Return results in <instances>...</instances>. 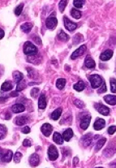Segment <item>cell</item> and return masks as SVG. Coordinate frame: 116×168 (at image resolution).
<instances>
[{
	"label": "cell",
	"mask_w": 116,
	"mask_h": 168,
	"mask_svg": "<svg viewBox=\"0 0 116 168\" xmlns=\"http://www.w3.org/2000/svg\"><path fill=\"white\" fill-rule=\"evenodd\" d=\"M84 65L88 68H94L95 66H96V63H95V61L93 58L89 57V56H88L84 60Z\"/></svg>",
	"instance_id": "18"
},
{
	"label": "cell",
	"mask_w": 116,
	"mask_h": 168,
	"mask_svg": "<svg viewBox=\"0 0 116 168\" xmlns=\"http://www.w3.org/2000/svg\"><path fill=\"white\" fill-rule=\"evenodd\" d=\"M48 157L50 161H55L58 158V152L57 148L54 145H50L48 149Z\"/></svg>",
	"instance_id": "3"
},
{
	"label": "cell",
	"mask_w": 116,
	"mask_h": 168,
	"mask_svg": "<svg viewBox=\"0 0 116 168\" xmlns=\"http://www.w3.org/2000/svg\"><path fill=\"white\" fill-rule=\"evenodd\" d=\"M7 127L3 124H0V140L4 139L7 136Z\"/></svg>",
	"instance_id": "28"
},
{
	"label": "cell",
	"mask_w": 116,
	"mask_h": 168,
	"mask_svg": "<svg viewBox=\"0 0 116 168\" xmlns=\"http://www.w3.org/2000/svg\"><path fill=\"white\" fill-rule=\"evenodd\" d=\"M10 96H11V97H17V96H18V92L16 91V92L11 93V94H10Z\"/></svg>",
	"instance_id": "47"
},
{
	"label": "cell",
	"mask_w": 116,
	"mask_h": 168,
	"mask_svg": "<svg viewBox=\"0 0 116 168\" xmlns=\"http://www.w3.org/2000/svg\"><path fill=\"white\" fill-rule=\"evenodd\" d=\"M71 16L75 19H80L81 17V11L77 10L76 8H72L71 10Z\"/></svg>",
	"instance_id": "31"
},
{
	"label": "cell",
	"mask_w": 116,
	"mask_h": 168,
	"mask_svg": "<svg viewBox=\"0 0 116 168\" xmlns=\"http://www.w3.org/2000/svg\"><path fill=\"white\" fill-rule=\"evenodd\" d=\"M107 131H108V133H109L110 135H113V134L115 132V125H113V126L110 127L108 128Z\"/></svg>",
	"instance_id": "43"
},
{
	"label": "cell",
	"mask_w": 116,
	"mask_h": 168,
	"mask_svg": "<svg viewBox=\"0 0 116 168\" xmlns=\"http://www.w3.org/2000/svg\"><path fill=\"white\" fill-rule=\"evenodd\" d=\"M25 110V107L23 104H21V103H17V104H15L11 106V110L13 113H16V114H18V113H21V112H23Z\"/></svg>",
	"instance_id": "15"
},
{
	"label": "cell",
	"mask_w": 116,
	"mask_h": 168,
	"mask_svg": "<svg viewBox=\"0 0 116 168\" xmlns=\"http://www.w3.org/2000/svg\"><path fill=\"white\" fill-rule=\"evenodd\" d=\"M110 83H111V92H112L113 94H115V92H116L115 79V78H111V79L110 80Z\"/></svg>",
	"instance_id": "37"
},
{
	"label": "cell",
	"mask_w": 116,
	"mask_h": 168,
	"mask_svg": "<svg viewBox=\"0 0 116 168\" xmlns=\"http://www.w3.org/2000/svg\"><path fill=\"white\" fill-rule=\"evenodd\" d=\"M41 131H42V134L45 137H50L53 131V127L50 124H48V123L44 124L42 126V127H41Z\"/></svg>",
	"instance_id": "8"
},
{
	"label": "cell",
	"mask_w": 116,
	"mask_h": 168,
	"mask_svg": "<svg viewBox=\"0 0 116 168\" xmlns=\"http://www.w3.org/2000/svg\"><path fill=\"white\" fill-rule=\"evenodd\" d=\"M53 141L55 142L56 144H58V145H63L64 140H63V137L58 132L55 131L53 134Z\"/></svg>",
	"instance_id": "19"
},
{
	"label": "cell",
	"mask_w": 116,
	"mask_h": 168,
	"mask_svg": "<svg viewBox=\"0 0 116 168\" xmlns=\"http://www.w3.org/2000/svg\"><path fill=\"white\" fill-rule=\"evenodd\" d=\"M112 56H113V51L111 50H106L104 52L101 54L100 58L102 61H107V60L111 59Z\"/></svg>",
	"instance_id": "12"
},
{
	"label": "cell",
	"mask_w": 116,
	"mask_h": 168,
	"mask_svg": "<svg viewBox=\"0 0 116 168\" xmlns=\"http://www.w3.org/2000/svg\"><path fill=\"white\" fill-rule=\"evenodd\" d=\"M105 141H106V139L105 138H101V139H100L97 142L96 146H95V151L97 152V151L100 150L102 148V146L105 145Z\"/></svg>",
	"instance_id": "29"
},
{
	"label": "cell",
	"mask_w": 116,
	"mask_h": 168,
	"mask_svg": "<svg viewBox=\"0 0 116 168\" xmlns=\"http://www.w3.org/2000/svg\"><path fill=\"white\" fill-rule=\"evenodd\" d=\"M13 88V84L11 81H5L1 86V91L2 92H7V91H10Z\"/></svg>",
	"instance_id": "22"
},
{
	"label": "cell",
	"mask_w": 116,
	"mask_h": 168,
	"mask_svg": "<svg viewBox=\"0 0 116 168\" xmlns=\"http://www.w3.org/2000/svg\"><path fill=\"white\" fill-rule=\"evenodd\" d=\"M7 150V149H2V148L0 147V161L3 159V157H4V155H5Z\"/></svg>",
	"instance_id": "44"
},
{
	"label": "cell",
	"mask_w": 116,
	"mask_h": 168,
	"mask_svg": "<svg viewBox=\"0 0 116 168\" xmlns=\"http://www.w3.org/2000/svg\"><path fill=\"white\" fill-rule=\"evenodd\" d=\"M96 168H103V167H96Z\"/></svg>",
	"instance_id": "49"
},
{
	"label": "cell",
	"mask_w": 116,
	"mask_h": 168,
	"mask_svg": "<svg viewBox=\"0 0 116 168\" xmlns=\"http://www.w3.org/2000/svg\"><path fill=\"white\" fill-rule=\"evenodd\" d=\"M94 108L97 112H99L100 114H101L102 116H109L110 114V109L105 106V105H102L101 103H97L94 105Z\"/></svg>",
	"instance_id": "6"
},
{
	"label": "cell",
	"mask_w": 116,
	"mask_h": 168,
	"mask_svg": "<svg viewBox=\"0 0 116 168\" xmlns=\"http://www.w3.org/2000/svg\"><path fill=\"white\" fill-rule=\"evenodd\" d=\"M58 39L61 42H67L69 40V36L66 33H64L63 30H61L60 33L58 34Z\"/></svg>",
	"instance_id": "25"
},
{
	"label": "cell",
	"mask_w": 116,
	"mask_h": 168,
	"mask_svg": "<svg viewBox=\"0 0 116 168\" xmlns=\"http://www.w3.org/2000/svg\"><path fill=\"white\" fill-rule=\"evenodd\" d=\"M100 87V89L97 90V93L98 94H103V93L106 92V85H105V83L104 81H103V83L101 84Z\"/></svg>",
	"instance_id": "39"
},
{
	"label": "cell",
	"mask_w": 116,
	"mask_h": 168,
	"mask_svg": "<svg viewBox=\"0 0 116 168\" xmlns=\"http://www.w3.org/2000/svg\"><path fill=\"white\" fill-rule=\"evenodd\" d=\"M62 114V108H57L55 110H54L51 115H50V119L53 120H58L60 118Z\"/></svg>",
	"instance_id": "20"
},
{
	"label": "cell",
	"mask_w": 116,
	"mask_h": 168,
	"mask_svg": "<svg viewBox=\"0 0 116 168\" xmlns=\"http://www.w3.org/2000/svg\"><path fill=\"white\" fill-rule=\"evenodd\" d=\"M17 86H16V91L17 92H21L22 91L23 89H25L26 88L27 84H25V81H22L21 80V82H19V83H17Z\"/></svg>",
	"instance_id": "34"
},
{
	"label": "cell",
	"mask_w": 116,
	"mask_h": 168,
	"mask_svg": "<svg viewBox=\"0 0 116 168\" xmlns=\"http://www.w3.org/2000/svg\"><path fill=\"white\" fill-rule=\"evenodd\" d=\"M28 122V117L25 116H17L16 119V124L18 126H22Z\"/></svg>",
	"instance_id": "21"
},
{
	"label": "cell",
	"mask_w": 116,
	"mask_h": 168,
	"mask_svg": "<svg viewBox=\"0 0 116 168\" xmlns=\"http://www.w3.org/2000/svg\"><path fill=\"white\" fill-rule=\"evenodd\" d=\"M92 141H93V138H92L91 134H87L82 137V139H81V142L83 143L84 146L85 147H88L89 145H90V144L92 143Z\"/></svg>",
	"instance_id": "17"
},
{
	"label": "cell",
	"mask_w": 116,
	"mask_h": 168,
	"mask_svg": "<svg viewBox=\"0 0 116 168\" xmlns=\"http://www.w3.org/2000/svg\"><path fill=\"white\" fill-rule=\"evenodd\" d=\"M40 163V158L37 153H32L29 158V164L32 167H35L39 165Z\"/></svg>",
	"instance_id": "10"
},
{
	"label": "cell",
	"mask_w": 116,
	"mask_h": 168,
	"mask_svg": "<svg viewBox=\"0 0 116 168\" xmlns=\"http://www.w3.org/2000/svg\"><path fill=\"white\" fill-rule=\"evenodd\" d=\"M24 53L27 54V55H36L38 52L37 48L31 42H26L24 45V48H23Z\"/></svg>",
	"instance_id": "1"
},
{
	"label": "cell",
	"mask_w": 116,
	"mask_h": 168,
	"mask_svg": "<svg viewBox=\"0 0 116 168\" xmlns=\"http://www.w3.org/2000/svg\"><path fill=\"white\" fill-rule=\"evenodd\" d=\"M21 158H22V153L20 152H16L15 154H14V162L16 163H19L21 162Z\"/></svg>",
	"instance_id": "36"
},
{
	"label": "cell",
	"mask_w": 116,
	"mask_h": 168,
	"mask_svg": "<svg viewBox=\"0 0 116 168\" xmlns=\"http://www.w3.org/2000/svg\"><path fill=\"white\" fill-rule=\"evenodd\" d=\"M65 84H66V79L64 78H59L56 81V86L59 90H62L64 88Z\"/></svg>",
	"instance_id": "30"
},
{
	"label": "cell",
	"mask_w": 116,
	"mask_h": 168,
	"mask_svg": "<svg viewBox=\"0 0 116 168\" xmlns=\"http://www.w3.org/2000/svg\"><path fill=\"white\" fill-rule=\"evenodd\" d=\"M90 121H91V116L89 114L88 115H84V116L81 117L80 119V126L83 129V130H86L88 128V127L89 126Z\"/></svg>",
	"instance_id": "5"
},
{
	"label": "cell",
	"mask_w": 116,
	"mask_h": 168,
	"mask_svg": "<svg viewBox=\"0 0 116 168\" xmlns=\"http://www.w3.org/2000/svg\"><path fill=\"white\" fill-rule=\"evenodd\" d=\"M63 138L64 141H69L72 137H73V131H72V128H68V129H66L65 131H63Z\"/></svg>",
	"instance_id": "14"
},
{
	"label": "cell",
	"mask_w": 116,
	"mask_h": 168,
	"mask_svg": "<svg viewBox=\"0 0 116 168\" xmlns=\"http://www.w3.org/2000/svg\"><path fill=\"white\" fill-rule=\"evenodd\" d=\"M86 49H87V47H86L85 45L80 46L77 50H76L72 53V54L71 55V58H72V59H75V58H78L80 56L83 55L84 53L85 52V50H86Z\"/></svg>",
	"instance_id": "9"
},
{
	"label": "cell",
	"mask_w": 116,
	"mask_h": 168,
	"mask_svg": "<svg viewBox=\"0 0 116 168\" xmlns=\"http://www.w3.org/2000/svg\"><path fill=\"white\" fill-rule=\"evenodd\" d=\"M4 35H5V33H4V31L0 28V40L2 39V38H3L4 37Z\"/></svg>",
	"instance_id": "46"
},
{
	"label": "cell",
	"mask_w": 116,
	"mask_h": 168,
	"mask_svg": "<svg viewBox=\"0 0 116 168\" xmlns=\"http://www.w3.org/2000/svg\"><path fill=\"white\" fill-rule=\"evenodd\" d=\"M30 127H25L24 128H22V130H21V131L23 132V133H25V134H27V133H29L30 132Z\"/></svg>",
	"instance_id": "45"
},
{
	"label": "cell",
	"mask_w": 116,
	"mask_h": 168,
	"mask_svg": "<svg viewBox=\"0 0 116 168\" xmlns=\"http://www.w3.org/2000/svg\"><path fill=\"white\" fill-rule=\"evenodd\" d=\"M46 98L45 94H41L40 97H39V99H38V107L39 109H42V110H44L46 107Z\"/></svg>",
	"instance_id": "13"
},
{
	"label": "cell",
	"mask_w": 116,
	"mask_h": 168,
	"mask_svg": "<svg viewBox=\"0 0 116 168\" xmlns=\"http://www.w3.org/2000/svg\"><path fill=\"white\" fill-rule=\"evenodd\" d=\"M74 104L76 105V106H77L78 108H83L84 106V102L82 101H80V100H76L74 102Z\"/></svg>",
	"instance_id": "40"
},
{
	"label": "cell",
	"mask_w": 116,
	"mask_h": 168,
	"mask_svg": "<svg viewBox=\"0 0 116 168\" xmlns=\"http://www.w3.org/2000/svg\"><path fill=\"white\" fill-rule=\"evenodd\" d=\"M73 88L75 90H76V91H78V92H81V91H83L84 89V88H85V84H84L82 80H80V81H78L76 84H74Z\"/></svg>",
	"instance_id": "27"
},
{
	"label": "cell",
	"mask_w": 116,
	"mask_h": 168,
	"mask_svg": "<svg viewBox=\"0 0 116 168\" xmlns=\"http://www.w3.org/2000/svg\"><path fill=\"white\" fill-rule=\"evenodd\" d=\"M39 89H37V88H33V89L31 90V96L32 98H36L38 97V95H39Z\"/></svg>",
	"instance_id": "38"
},
{
	"label": "cell",
	"mask_w": 116,
	"mask_h": 168,
	"mask_svg": "<svg viewBox=\"0 0 116 168\" xmlns=\"http://www.w3.org/2000/svg\"><path fill=\"white\" fill-rule=\"evenodd\" d=\"M34 41H35V42H37V44H41V43H42V42H41V40H40V38H39L38 37H36V38L34 39Z\"/></svg>",
	"instance_id": "48"
},
{
	"label": "cell",
	"mask_w": 116,
	"mask_h": 168,
	"mask_svg": "<svg viewBox=\"0 0 116 168\" xmlns=\"http://www.w3.org/2000/svg\"><path fill=\"white\" fill-rule=\"evenodd\" d=\"M84 3H85V0H74V7L76 8H81L83 7Z\"/></svg>",
	"instance_id": "33"
},
{
	"label": "cell",
	"mask_w": 116,
	"mask_h": 168,
	"mask_svg": "<svg viewBox=\"0 0 116 168\" xmlns=\"http://www.w3.org/2000/svg\"><path fill=\"white\" fill-rule=\"evenodd\" d=\"M23 145H24L25 147H30L32 145L31 141L29 140V139H25V140L23 141Z\"/></svg>",
	"instance_id": "41"
},
{
	"label": "cell",
	"mask_w": 116,
	"mask_h": 168,
	"mask_svg": "<svg viewBox=\"0 0 116 168\" xmlns=\"http://www.w3.org/2000/svg\"><path fill=\"white\" fill-rule=\"evenodd\" d=\"M57 24H58V21H57V18L54 16H50V17H48L46 21V25L47 27V29L50 30L54 29L57 26Z\"/></svg>",
	"instance_id": "4"
},
{
	"label": "cell",
	"mask_w": 116,
	"mask_h": 168,
	"mask_svg": "<svg viewBox=\"0 0 116 168\" xmlns=\"http://www.w3.org/2000/svg\"><path fill=\"white\" fill-rule=\"evenodd\" d=\"M12 76H13L14 81H15L16 83H19V82H21V80H23V78H24V75L21 73V72H18V71L14 72L13 74H12Z\"/></svg>",
	"instance_id": "23"
},
{
	"label": "cell",
	"mask_w": 116,
	"mask_h": 168,
	"mask_svg": "<svg viewBox=\"0 0 116 168\" xmlns=\"http://www.w3.org/2000/svg\"><path fill=\"white\" fill-rule=\"evenodd\" d=\"M68 4V0H60L58 3V9L61 12H63L66 6Z\"/></svg>",
	"instance_id": "32"
},
{
	"label": "cell",
	"mask_w": 116,
	"mask_h": 168,
	"mask_svg": "<svg viewBox=\"0 0 116 168\" xmlns=\"http://www.w3.org/2000/svg\"><path fill=\"white\" fill-rule=\"evenodd\" d=\"M32 28V25L31 23L26 22V23H25V24H23V25H21V29L23 32L28 33H29V32L31 31Z\"/></svg>",
	"instance_id": "26"
},
{
	"label": "cell",
	"mask_w": 116,
	"mask_h": 168,
	"mask_svg": "<svg viewBox=\"0 0 116 168\" xmlns=\"http://www.w3.org/2000/svg\"><path fill=\"white\" fill-rule=\"evenodd\" d=\"M105 102L111 106H115L116 104V97L115 95H106L104 97Z\"/></svg>",
	"instance_id": "16"
},
{
	"label": "cell",
	"mask_w": 116,
	"mask_h": 168,
	"mask_svg": "<svg viewBox=\"0 0 116 168\" xmlns=\"http://www.w3.org/2000/svg\"><path fill=\"white\" fill-rule=\"evenodd\" d=\"M27 70L29 71V77H32V78L35 77L34 73H36V72H35V71H34L33 69L30 68H27Z\"/></svg>",
	"instance_id": "42"
},
{
	"label": "cell",
	"mask_w": 116,
	"mask_h": 168,
	"mask_svg": "<svg viewBox=\"0 0 116 168\" xmlns=\"http://www.w3.org/2000/svg\"><path fill=\"white\" fill-rule=\"evenodd\" d=\"M105 126V121L103 119H97L93 124V127L95 130H101Z\"/></svg>",
	"instance_id": "11"
},
{
	"label": "cell",
	"mask_w": 116,
	"mask_h": 168,
	"mask_svg": "<svg viewBox=\"0 0 116 168\" xmlns=\"http://www.w3.org/2000/svg\"><path fill=\"white\" fill-rule=\"evenodd\" d=\"M89 80L90 81V84L93 89H97L99 88L101 84L103 83V80L101 78V76L99 75H91L89 76Z\"/></svg>",
	"instance_id": "2"
},
{
	"label": "cell",
	"mask_w": 116,
	"mask_h": 168,
	"mask_svg": "<svg viewBox=\"0 0 116 168\" xmlns=\"http://www.w3.org/2000/svg\"><path fill=\"white\" fill-rule=\"evenodd\" d=\"M63 21H64V26L68 31H73L77 28V25L76 23L72 22V21H70L67 16L63 17Z\"/></svg>",
	"instance_id": "7"
},
{
	"label": "cell",
	"mask_w": 116,
	"mask_h": 168,
	"mask_svg": "<svg viewBox=\"0 0 116 168\" xmlns=\"http://www.w3.org/2000/svg\"><path fill=\"white\" fill-rule=\"evenodd\" d=\"M23 8H24V3H21L20 5H18L16 7V9H15V14H16V16H20L21 14V12H22V11H23Z\"/></svg>",
	"instance_id": "35"
},
{
	"label": "cell",
	"mask_w": 116,
	"mask_h": 168,
	"mask_svg": "<svg viewBox=\"0 0 116 168\" xmlns=\"http://www.w3.org/2000/svg\"><path fill=\"white\" fill-rule=\"evenodd\" d=\"M12 158H13V153L11 152V150H7L4 157L3 158V159L1 161L4 162V163H9V162L11 161Z\"/></svg>",
	"instance_id": "24"
}]
</instances>
